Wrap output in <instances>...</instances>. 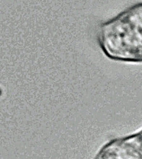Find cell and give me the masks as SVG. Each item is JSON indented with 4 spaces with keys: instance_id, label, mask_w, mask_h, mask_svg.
<instances>
[{
    "instance_id": "1",
    "label": "cell",
    "mask_w": 142,
    "mask_h": 159,
    "mask_svg": "<svg viewBox=\"0 0 142 159\" xmlns=\"http://www.w3.org/2000/svg\"><path fill=\"white\" fill-rule=\"evenodd\" d=\"M98 43L111 60L142 63V3H138L101 24Z\"/></svg>"
},
{
    "instance_id": "2",
    "label": "cell",
    "mask_w": 142,
    "mask_h": 159,
    "mask_svg": "<svg viewBox=\"0 0 142 159\" xmlns=\"http://www.w3.org/2000/svg\"><path fill=\"white\" fill-rule=\"evenodd\" d=\"M94 159H142V128L110 140L100 148Z\"/></svg>"
}]
</instances>
